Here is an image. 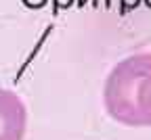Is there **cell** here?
Instances as JSON below:
<instances>
[{
	"instance_id": "1",
	"label": "cell",
	"mask_w": 151,
	"mask_h": 140,
	"mask_svg": "<svg viewBox=\"0 0 151 140\" xmlns=\"http://www.w3.org/2000/svg\"><path fill=\"white\" fill-rule=\"evenodd\" d=\"M103 103L109 117L132 128H151V52L130 54L105 79Z\"/></svg>"
},
{
	"instance_id": "2",
	"label": "cell",
	"mask_w": 151,
	"mask_h": 140,
	"mask_svg": "<svg viewBox=\"0 0 151 140\" xmlns=\"http://www.w3.org/2000/svg\"><path fill=\"white\" fill-rule=\"evenodd\" d=\"M27 130V109L21 96L0 90V140H23Z\"/></svg>"
}]
</instances>
